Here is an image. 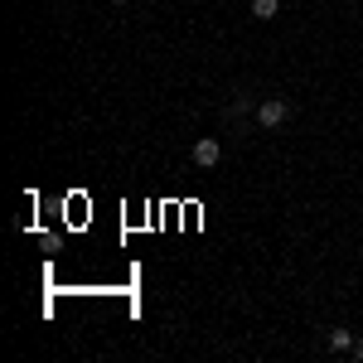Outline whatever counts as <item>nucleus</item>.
Wrapping results in <instances>:
<instances>
[{
	"instance_id": "obj_1",
	"label": "nucleus",
	"mask_w": 363,
	"mask_h": 363,
	"mask_svg": "<svg viewBox=\"0 0 363 363\" xmlns=\"http://www.w3.org/2000/svg\"><path fill=\"white\" fill-rule=\"evenodd\" d=\"M286 116H291V102H281V97H262L257 112H252V121H257L262 131H277V126H286Z\"/></svg>"
},
{
	"instance_id": "obj_2",
	"label": "nucleus",
	"mask_w": 363,
	"mask_h": 363,
	"mask_svg": "<svg viewBox=\"0 0 363 363\" xmlns=\"http://www.w3.org/2000/svg\"><path fill=\"white\" fill-rule=\"evenodd\" d=\"M218 160H223V140L203 136V140H199V145H194V165H199V169H213V165H218Z\"/></svg>"
},
{
	"instance_id": "obj_3",
	"label": "nucleus",
	"mask_w": 363,
	"mask_h": 363,
	"mask_svg": "<svg viewBox=\"0 0 363 363\" xmlns=\"http://www.w3.org/2000/svg\"><path fill=\"white\" fill-rule=\"evenodd\" d=\"M247 112H257V102H252L247 92H238V97H233V107H228V121H238V116H247Z\"/></svg>"
},
{
	"instance_id": "obj_4",
	"label": "nucleus",
	"mask_w": 363,
	"mask_h": 363,
	"mask_svg": "<svg viewBox=\"0 0 363 363\" xmlns=\"http://www.w3.org/2000/svg\"><path fill=\"white\" fill-rule=\"evenodd\" d=\"M330 349H335V354H349V349H354V335H349L344 325H339V330H330Z\"/></svg>"
},
{
	"instance_id": "obj_5",
	"label": "nucleus",
	"mask_w": 363,
	"mask_h": 363,
	"mask_svg": "<svg viewBox=\"0 0 363 363\" xmlns=\"http://www.w3.org/2000/svg\"><path fill=\"white\" fill-rule=\"evenodd\" d=\"M277 10H281V0H252V15L257 20H277Z\"/></svg>"
},
{
	"instance_id": "obj_6",
	"label": "nucleus",
	"mask_w": 363,
	"mask_h": 363,
	"mask_svg": "<svg viewBox=\"0 0 363 363\" xmlns=\"http://www.w3.org/2000/svg\"><path fill=\"white\" fill-rule=\"evenodd\" d=\"M354 359H363V339H354Z\"/></svg>"
},
{
	"instance_id": "obj_7",
	"label": "nucleus",
	"mask_w": 363,
	"mask_h": 363,
	"mask_svg": "<svg viewBox=\"0 0 363 363\" xmlns=\"http://www.w3.org/2000/svg\"><path fill=\"white\" fill-rule=\"evenodd\" d=\"M112 5H126V0H112Z\"/></svg>"
}]
</instances>
